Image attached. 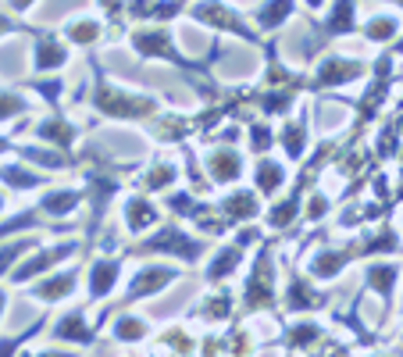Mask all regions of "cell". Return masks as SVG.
I'll list each match as a JSON object with an SVG mask.
<instances>
[{"mask_svg": "<svg viewBox=\"0 0 403 357\" xmlns=\"http://www.w3.org/2000/svg\"><path fill=\"white\" fill-rule=\"evenodd\" d=\"M172 279H175L172 268H147V271H140V275L132 279V293H129V296H132V300H136V296H150V293H157L161 286H168Z\"/></svg>", "mask_w": 403, "mask_h": 357, "instance_id": "6da1fadb", "label": "cell"}, {"mask_svg": "<svg viewBox=\"0 0 403 357\" xmlns=\"http://www.w3.org/2000/svg\"><path fill=\"white\" fill-rule=\"evenodd\" d=\"M115 282H118V264H115V261H97L93 271H90V296H93V300L108 296V289H111Z\"/></svg>", "mask_w": 403, "mask_h": 357, "instance_id": "7a4b0ae2", "label": "cell"}, {"mask_svg": "<svg viewBox=\"0 0 403 357\" xmlns=\"http://www.w3.org/2000/svg\"><path fill=\"white\" fill-rule=\"evenodd\" d=\"M65 61H68V51L58 40L36 36V68H61Z\"/></svg>", "mask_w": 403, "mask_h": 357, "instance_id": "3957f363", "label": "cell"}, {"mask_svg": "<svg viewBox=\"0 0 403 357\" xmlns=\"http://www.w3.org/2000/svg\"><path fill=\"white\" fill-rule=\"evenodd\" d=\"M72 254V243L68 247H54V250H47V254H40V257H33V261H26L19 271H15V279L22 282V279H29V275H40V271H47L54 261H61V257H68Z\"/></svg>", "mask_w": 403, "mask_h": 357, "instance_id": "277c9868", "label": "cell"}, {"mask_svg": "<svg viewBox=\"0 0 403 357\" xmlns=\"http://www.w3.org/2000/svg\"><path fill=\"white\" fill-rule=\"evenodd\" d=\"M54 336H58V339H75V343H90V339H93V332H90V325H86V318H83L79 311L68 314V318H61L58 328H54Z\"/></svg>", "mask_w": 403, "mask_h": 357, "instance_id": "5b68a950", "label": "cell"}, {"mask_svg": "<svg viewBox=\"0 0 403 357\" xmlns=\"http://www.w3.org/2000/svg\"><path fill=\"white\" fill-rule=\"evenodd\" d=\"M72 286H75V271H65V275H54L43 286H36V296L40 300H61V296L72 293Z\"/></svg>", "mask_w": 403, "mask_h": 357, "instance_id": "8992f818", "label": "cell"}, {"mask_svg": "<svg viewBox=\"0 0 403 357\" xmlns=\"http://www.w3.org/2000/svg\"><path fill=\"white\" fill-rule=\"evenodd\" d=\"M211 168H214V179H221V182H225V179L232 182V179L243 172L239 154H225V150H214V154H211Z\"/></svg>", "mask_w": 403, "mask_h": 357, "instance_id": "52a82bcc", "label": "cell"}, {"mask_svg": "<svg viewBox=\"0 0 403 357\" xmlns=\"http://www.w3.org/2000/svg\"><path fill=\"white\" fill-rule=\"evenodd\" d=\"M125 214H129V229H132V232H140L143 225H154V218H157L154 207H150L143 197H132V200L125 204Z\"/></svg>", "mask_w": 403, "mask_h": 357, "instance_id": "ba28073f", "label": "cell"}, {"mask_svg": "<svg viewBox=\"0 0 403 357\" xmlns=\"http://www.w3.org/2000/svg\"><path fill=\"white\" fill-rule=\"evenodd\" d=\"M289 11H293V0H271V4H264V8L257 11V22H261L264 29H275L282 19H289Z\"/></svg>", "mask_w": 403, "mask_h": 357, "instance_id": "9c48e42d", "label": "cell"}, {"mask_svg": "<svg viewBox=\"0 0 403 357\" xmlns=\"http://www.w3.org/2000/svg\"><path fill=\"white\" fill-rule=\"evenodd\" d=\"M282 165H275V161H261L257 165V190L261 193H275L278 186H282Z\"/></svg>", "mask_w": 403, "mask_h": 357, "instance_id": "30bf717a", "label": "cell"}, {"mask_svg": "<svg viewBox=\"0 0 403 357\" xmlns=\"http://www.w3.org/2000/svg\"><path fill=\"white\" fill-rule=\"evenodd\" d=\"M225 214H229V218H253V214H257V197H253V193L225 197Z\"/></svg>", "mask_w": 403, "mask_h": 357, "instance_id": "8fae6325", "label": "cell"}, {"mask_svg": "<svg viewBox=\"0 0 403 357\" xmlns=\"http://www.w3.org/2000/svg\"><path fill=\"white\" fill-rule=\"evenodd\" d=\"M396 275H399V268H396V264H389V268H382V264H371V268H367V279L375 282V289H378L382 296H389V289H392Z\"/></svg>", "mask_w": 403, "mask_h": 357, "instance_id": "7c38bea8", "label": "cell"}, {"mask_svg": "<svg viewBox=\"0 0 403 357\" xmlns=\"http://www.w3.org/2000/svg\"><path fill=\"white\" fill-rule=\"evenodd\" d=\"M236 261H239V247L221 250V254L214 257V268H207V279H225V275H232V271H236Z\"/></svg>", "mask_w": 403, "mask_h": 357, "instance_id": "4fadbf2b", "label": "cell"}, {"mask_svg": "<svg viewBox=\"0 0 403 357\" xmlns=\"http://www.w3.org/2000/svg\"><path fill=\"white\" fill-rule=\"evenodd\" d=\"M75 204H79V193H51V197H43V211H51V214H68Z\"/></svg>", "mask_w": 403, "mask_h": 357, "instance_id": "5bb4252c", "label": "cell"}, {"mask_svg": "<svg viewBox=\"0 0 403 357\" xmlns=\"http://www.w3.org/2000/svg\"><path fill=\"white\" fill-rule=\"evenodd\" d=\"M353 26V4H350V0H339V4H335V15H332V22H328V29L332 33H346Z\"/></svg>", "mask_w": 403, "mask_h": 357, "instance_id": "9a60e30c", "label": "cell"}, {"mask_svg": "<svg viewBox=\"0 0 403 357\" xmlns=\"http://www.w3.org/2000/svg\"><path fill=\"white\" fill-rule=\"evenodd\" d=\"M97 33H100V26H97V22H86V19H79V22L68 26V36H72L75 43H93Z\"/></svg>", "mask_w": 403, "mask_h": 357, "instance_id": "2e32d148", "label": "cell"}, {"mask_svg": "<svg viewBox=\"0 0 403 357\" xmlns=\"http://www.w3.org/2000/svg\"><path fill=\"white\" fill-rule=\"evenodd\" d=\"M143 332H147V325H143L140 318H122V321L115 325V336H118V339H143Z\"/></svg>", "mask_w": 403, "mask_h": 357, "instance_id": "e0dca14e", "label": "cell"}, {"mask_svg": "<svg viewBox=\"0 0 403 357\" xmlns=\"http://www.w3.org/2000/svg\"><path fill=\"white\" fill-rule=\"evenodd\" d=\"M396 33V22L392 19H375V22H367V36L371 40H389Z\"/></svg>", "mask_w": 403, "mask_h": 357, "instance_id": "ac0fdd59", "label": "cell"}, {"mask_svg": "<svg viewBox=\"0 0 403 357\" xmlns=\"http://www.w3.org/2000/svg\"><path fill=\"white\" fill-rule=\"evenodd\" d=\"M4 179H8L11 186H19V190H26V186H40V179H36L33 172H19V168H4Z\"/></svg>", "mask_w": 403, "mask_h": 357, "instance_id": "d6986e66", "label": "cell"}, {"mask_svg": "<svg viewBox=\"0 0 403 357\" xmlns=\"http://www.w3.org/2000/svg\"><path fill=\"white\" fill-rule=\"evenodd\" d=\"M293 214H296V197H289L286 204H278V207L271 211V222H275V225H289Z\"/></svg>", "mask_w": 403, "mask_h": 357, "instance_id": "ffe728a7", "label": "cell"}, {"mask_svg": "<svg viewBox=\"0 0 403 357\" xmlns=\"http://www.w3.org/2000/svg\"><path fill=\"white\" fill-rule=\"evenodd\" d=\"M22 108H26L22 97H0V122H4L8 115H15V111H22Z\"/></svg>", "mask_w": 403, "mask_h": 357, "instance_id": "44dd1931", "label": "cell"}, {"mask_svg": "<svg viewBox=\"0 0 403 357\" xmlns=\"http://www.w3.org/2000/svg\"><path fill=\"white\" fill-rule=\"evenodd\" d=\"M172 175H175V172H172L168 165H164V168H154V172H150V179H147V186H154V190H157V186H168V179H172Z\"/></svg>", "mask_w": 403, "mask_h": 357, "instance_id": "7402d4cb", "label": "cell"}, {"mask_svg": "<svg viewBox=\"0 0 403 357\" xmlns=\"http://www.w3.org/2000/svg\"><path fill=\"white\" fill-rule=\"evenodd\" d=\"M11 4H15V8H19V11H26V8H29V4H33V0H11Z\"/></svg>", "mask_w": 403, "mask_h": 357, "instance_id": "603a6c76", "label": "cell"}, {"mask_svg": "<svg viewBox=\"0 0 403 357\" xmlns=\"http://www.w3.org/2000/svg\"><path fill=\"white\" fill-rule=\"evenodd\" d=\"M8 29H11V26H8V19H4V15H0V33H8Z\"/></svg>", "mask_w": 403, "mask_h": 357, "instance_id": "cb8c5ba5", "label": "cell"}, {"mask_svg": "<svg viewBox=\"0 0 403 357\" xmlns=\"http://www.w3.org/2000/svg\"><path fill=\"white\" fill-rule=\"evenodd\" d=\"M307 4H310V8H318V4H321V0H307Z\"/></svg>", "mask_w": 403, "mask_h": 357, "instance_id": "d4e9b609", "label": "cell"}, {"mask_svg": "<svg viewBox=\"0 0 403 357\" xmlns=\"http://www.w3.org/2000/svg\"><path fill=\"white\" fill-rule=\"evenodd\" d=\"M0 311H4V293H0Z\"/></svg>", "mask_w": 403, "mask_h": 357, "instance_id": "484cf974", "label": "cell"}, {"mask_svg": "<svg viewBox=\"0 0 403 357\" xmlns=\"http://www.w3.org/2000/svg\"><path fill=\"white\" fill-rule=\"evenodd\" d=\"M0 211H4V197H0Z\"/></svg>", "mask_w": 403, "mask_h": 357, "instance_id": "4316f807", "label": "cell"}, {"mask_svg": "<svg viewBox=\"0 0 403 357\" xmlns=\"http://www.w3.org/2000/svg\"><path fill=\"white\" fill-rule=\"evenodd\" d=\"M47 357H58V353H47Z\"/></svg>", "mask_w": 403, "mask_h": 357, "instance_id": "83f0119b", "label": "cell"}]
</instances>
